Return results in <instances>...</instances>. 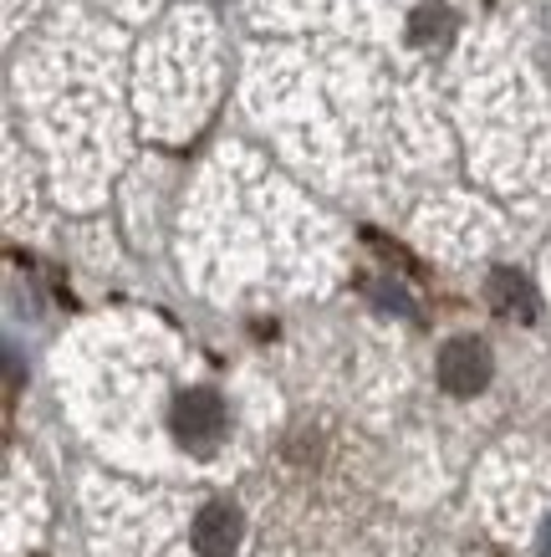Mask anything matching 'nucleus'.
Listing matches in <instances>:
<instances>
[{
  "instance_id": "nucleus-1",
  "label": "nucleus",
  "mask_w": 551,
  "mask_h": 557,
  "mask_svg": "<svg viewBox=\"0 0 551 557\" xmlns=\"http://www.w3.org/2000/svg\"><path fill=\"white\" fill-rule=\"evenodd\" d=\"M174 430H179V440L189 450H210V445L225 435V399H220L215 388H189V394H179Z\"/></svg>"
},
{
  "instance_id": "nucleus-2",
  "label": "nucleus",
  "mask_w": 551,
  "mask_h": 557,
  "mask_svg": "<svg viewBox=\"0 0 551 557\" xmlns=\"http://www.w3.org/2000/svg\"><path fill=\"white\" fill-rule=\"evenodd\" d=\"M490 348L475 338H454L444 343V354H439V384L450 388V394H460V399H469V394H480L485 384H490Z\"/></svg>"
},
{
  "instance_id": "nucleus-3",
  "label": "nucleus",
  "mask_w": 551,
  "mask_h": 557,
  "mask_svg": "<svg viewBox=\"0 0 551 557\" xmlns=\"http://www.w3.org/2000/svg\"><path fill=\"white\" fill-rule=\"evenodd\" d=\"M240 542V511L230 502H210V507L195 517V547L204 557H230V547Z\"/></svg>"
},
{
  "instance_id": "nucleus-4",
  "label": "nucleus",
  "mask_w": 551,
  "mask_h": 557,
  "mask_svg": "<svg viewBox=\"0 0 551 557\" xmlns=\"http://www.w3.org/2000/svg\"><path fill=\"white\" fill-rule=\"evenodd\" d=\"M490 302L501 307V312H521V318H531V312H536L531 282H526V276H516V271H505V267L490 276Z\"/></svg>"
},
{
  "instance_id": "nucleus-5",
  "label": "nucleus",
  "mask_w": 551,
  "mask_h": 557,
  "mask_svg": "<svg viewBox=\"0 0 551 557\" xmlns=\"http://www.w3.org/2000/svg\"><path fill=\"white\" fill-rule=\"evenodd\" d=\"M541 547H547V553H551V532H547V542H541Z\"/></svg>"
}]
</instances>
